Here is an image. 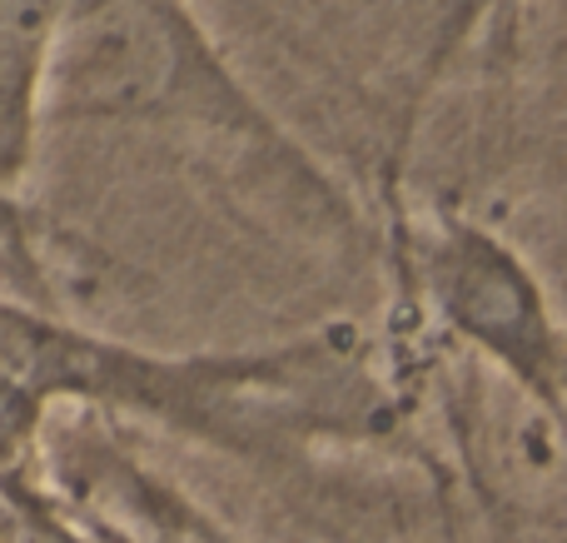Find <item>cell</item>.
I'll return each instance as SVG.
<instances>
[{
  "label": "cell",
  "instance_id": "cell-1",
  "mask_svg": "<svg viewBox=\"0 0 567 543\" xmlns=\"http://www.w3.org/2000/svg\"><path fill=\"white\" fill-rule=\"evenodd\" d=\"M429 295L473 355L488 359L523 404L567 424V335L513 245L473 225L429 239Z\"/></svg>",
  "mask_w": 567,
  "mask_h": 543
},
{
  "label": "cell",
  "instance_id": "cell-2",
  "mask_svg": "<svg viewBox=\"0 0 567 543\" xmlns=\"http://www.w3.org/2000/svg\"><path fill=\"white\" fill-rule=\"evenodd\" d=\"M80 543H245L175 484L125 454H90L75 474Z\"/></svg>",
  "mask_w": 567,
  "mask_h": 543
},
{
  "label": "cell",
  "instance_id": "cell-3",
  "mask_svg": "<svg viewBox=\"0 0 567 543\" xmlns=\"http://www.w3.org/2000/svg\"><path fill=\"white\" fill-rule=\"evenodd\" d=\"M65 0H0V185L30 160L45 100V65Z\"/></svg>",
  "mask_w": 567,
  "mask_h": 543
}]
</instances>
